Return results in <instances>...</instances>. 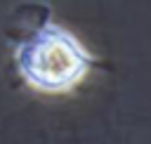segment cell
<instances>
[{
	"label": "cell",
	"instance_id": "obj_1",
	"mask_svg": "<svg viewBox=\"0 0 151 144\" xmlns=\"http://www.w3.org/2000/svg\"><path fill=\"white\" fill-rule=\"evenodd\" d=\"M14 68L21 80L40 94H68L80 87L94 68V54L64 26L54 24L50 14L45 21L12 42Z\"/></svg>",
	"mask_w": 151,
	"mask_h": 144
}]
</instances>
